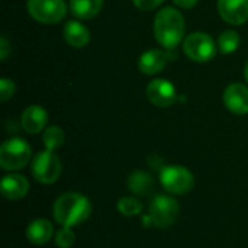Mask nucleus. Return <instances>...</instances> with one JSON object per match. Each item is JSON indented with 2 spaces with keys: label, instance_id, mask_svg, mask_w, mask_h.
I'll return each mask as SVG.
<instances>
[{
  "label": "nucleus",
  "instance_id": "1",
  "mask_svg": "<svg viewBox=\"0 0 248 248\" xmlns=\"http://www.w3.org/2000/svg\"><path fill=\"white\" fill-rule=\"evenodd\" d=\"M54 219L61 227H76L86 222L92 214L90 201L76 192H68L61 195L54 203Z\"/></svg>",
  "mask_w": 248,
  "mask_h": 248
},
{
  "label": "nucleus",
  "instance_id": "2",
  "mask_svg": "<svg viewBox=\"0 0 248 248\" xmlns=\"http://www.w3.org/2000/svg\"><path fill=\"white\" fill-rule=\"evenodd\" d=\"M185 17L174 7L161 9L154 19V35L157 42L167 48H176L185 36Z\"/></svg>",
  "mask_w": 248,
  "mask_h": 248
},
{
  "label": "nucleus",
  "instance_id": "3",
  "mask_svg": "<svg viewBox=\"0 0 248 248\" xmlns=\"http://www.w3.org/2000/svg\"><path fill=\"white\" fill-rule=\"evenodd\" d=\"M32 157L29 144L22 138H10L0 147V166L3 170L15 171L23 169Z\"/></svg>",
  "mask_w": 248,
  "mask_h": 248
},
{
  "label": "nucleus",
  "instance_id": "4",
  "mask_svg": "<svg viewBox=\"0 0 248 248\" xmlns=\"http://www.w3.org/2000/svg\"><path fill=\"white\" fill-rule=\"evenodd\" d=\"M160 183L169 193L187 195L195 186V177L183 166H166L160 171Z\"/></svg>",
  "mask_w": 248,
  "mask_h": 248
},
{
  "label": "nucleus",
  "instance_id": "5",
  "mask_svg": "<svg viewBox=\"0 0 248 248\" xmlns=\"http://www.w3.org/2000/svg\"><path fill=\"white\" fill-rule=\"evenodd\" d=\"M61 161L54 151L45 150L38 153L32 160V176L42 185H52L61 176Z\"/></svg>",
  "mask_w": 248,
  "mask_h": 248
},
{
  "label": "nucleus",
  "instance_id": "6",
  "mask_svg": "<svg viewBox=\"0 0 248 248\" xmlns=\"http://www.w3.org/2000/svg\"><path fill=\"white\" fill-rule=\"evenodd\" d=\"M29 15L39 23L55 25L67 15L65 0H28Z\"/></svg>",
  "mask_w": 248,
  "mask_h": 248
},
{
  "label": "nucleus",
  "instance_id": "7",
  "mask_svg": "<svg viewBox=\"0 0 248 248\" xmlns=\"http://www.w3.org/2000/svg\"><path fill=\"white\" fill-rule=\"evenodd\" d=\"M180 212L179 202L167 195H157L150 203V219L157 228H169Z\"/></svg>",
  "mask_w": 248,
  "mask_h": 248
},
{
  "label": "nucleus",
  "instance_id": "8",
  "mask_svg": "<svg viewBox=\"0 0 248 248\" xmlns=\"http://www.w3.org/2000/svg\"><path fill=\"white\" fill-rule=\"evenodd\" d=\"M183 51L192 61L206 62L217 55V45L208 33L193 32L183 41Z\"/></svg>",
  "mask_w": 248,
  "mask_h": 248
},
{
  "label": "nucleus",
  "instance_id": "9",
  "mask_svg": "<svg viewBox=\"0 0 248 248\" xmlns=\"http://www.w3.org/2000/svg\"><path fill=\"white\" fill-rule=\"evenodd\" d=\"M147 97L158 108H169L176 102L177 92L171 81L166 78H155L147 86Z\"/></svg>",
  "mask_w": 248,
  "mask_h": 248
},
{
  "label": "nucleus",
  "instance_id": "10",
  "mask_svg": "<svg viewBox=\"0 0 248 248\" xmlns=\"http://www.w3.org/2000/svg\"><path fill=\"white\" fill-rule=\"evenodd\" d=\"M224 103L227 109L238 116L248 113V87L241 83L230 84L224 92Z\"/></svg>",
  "mask_w": 248,
  "mask_h": 248
},
{
  "label": "nucleus",
  "instance_id": "11",
  "mask_svg": "<svg viewBox=\"0 0 248 248\" xmlns=\"http://www.w3.org/2000/svg\"><path fill=\"white\" fill-rule=\"evenodd\" d=\"M221 17L231 25H243L248 20V0H218Z\"/></svg>",
  "mask_w": 248,
  "mask_h": 248
},
{
  "label": "nucleus",
  "instance_id": "12",
  "mask_svg": "<svg viewBox=\"0 0 248 248\" xmlns=\"http://www.w3.org/2000/svg\"><path fill=\"white\" fill-rule=\"evenodd\" d=\"M1 195L9 201H19L25 198L29 192V182L25 176L13 173L9 176H4L0 185Z\"/></svg>",
  "mask_w": 248,
  "mask_h": 248
},
{
  "label": "nucleus",
  "instance_id": "13",
  "mask_svg": "<svg viewBox=\"0 0 248 248\" xmlns=\"http://www.w3.org/2000/svg\"><path fill=\"white\" fill-rule=\"evenodd\" d=\"M48 122V113L42 106L38 105H31L28 106L23 113H22V128L28 134H38L45 129Z\"/></svg>",
  "mask_w": 248,
  "mask_h": 248
},
{
  "label": "nucleus",
  "instance_id": "14",
  "mask_svg": "<svg viewBox=\"0 0 248 248\" xmlns=\"http://www.w3.org/2000/svg\"><path fill=\"white\" fill-rule=\"evenodd\" d=\"M167 64V54L161 49H150L145 51L138 60V68L142 74L153 76L163 71Z\"/></svg>",
  "mask_w": 248,
  "mask_h": 248
},
{
  "label": "nucleus",
  "instance_id": "15",
  "mask_svg": "<svg viewBox=\"0 0 248 248\" xmlns=\"http://www.w3.org/2000/svg\"><path fill=\"white\" fill-rule=\"evenodd\" d=\"M54 235V225L44 218L32 221L26 228V238L33 246L46 244Z\"/></svg>",
  "mask_w": 248,
  "mask_h": 248
},
{
  "label": "nucleus",
  "instance_id": "16",
  "mask_svg": "<svg viewBox=\"0 0 248 248\" xmlns=\"http://www.w3.org/2000/svg\"><path fill=\"white\" fill-rule=\"evenodd\" d=\"M64 39L73 48H84L90 42V32L83 23L70 20L64 26Z\"/></svg>",
  "mask_w": 248,
  "mask_h": 248
},
{
  "label": "nucleus",
  "instance_id": "17",
  "mask_svg": "<svg viewBox=\"0 0 248 248\" xmlns=\"http://www.w3.org/2000/svg\"><path fill=\"white\" fill-rule=\"evenodd\" d=\"M102 7L103 0H70L71 13L81 20H89L97 16Z\"/></svg>",
  "mask_w": 248,
  "mask_h": 248
},
{
  "label": "nucleus",
  "instance_id": "18",
  "mask_svg": "<svg viewBox=\"0 0 248 248\" xmlns=\"http://www.w3.org/2000/svg\"><path fill=\"white\" fill-rule=\"evenodd\" d=\"M128 187L137 196H148L154 190V179L147 171L137 170L128 177Z\"/></svg>",
  "mask_w": 248,
  "mask_h": 248
},
{
  "label": "nucleus",
  "instance_id": "19",
  "mask_svg": "<svg viewBox=\"0 0 248 248\" xmlns=\"http://www.w3.org/2000/svg\"><path fill=\"white\" fill-rule=\"evenodd\" d=\"M64 140H65V135L60 126H49L44 131V135H42V142L45 145V150H49V151L60 148L64 144Z\"/></svg>",
  "mask_w": 248,
  "mask_h": 248
},
{
  "label": "nucleus",
  "instance_id": "20",
  "mask_svg": "<svg viewBox=\"0 0 248 248\" xmlns=\"http://www.w3.org/2000/svg\"><path fill=\"white\" fill-rule=\"evenodd\" d=\"M240 35L235 31H225L218 38V48L222 54H232L240 46Z\"/></svg>",
  "mask_w": 248,
  "mask_h": 248
},
{
  "label": "nucleus",
  "instance_id": "21",
  "mask_svg": "<svg viewBox=\"0 0 248 248\" xmlns=\"http://www.w3.org/2000/svg\"><path fill=\"white\" fill-rule=\"evenodd\" d=\"M118 211L124 217L132 218V217H137V215H140L142 212V205H141V202L137 198L125 196V198H121L119 199V202H118Z\"/></svg>",
  "mask_w": 248,
  "mask_h": 248
},
{
  "label": "nucleus",
  "instance_id": "22",
  "mask_svg": "<svg viewBox=\"0 0 248 248\" xmlns=\"http://www.w3.org/2000/svg\"><path fill=\"white\" fill-rule=\"evenodd\" d=\"M55 246L60 248H70L76 241V234L70 227H61L54 235Z\"/></svg>",
  "mask_w": 248,
  "mask_h": 248
},
{
  "label": "nucleus",
  "instance_id": "23",
  "mask_svg": "<svg viewBox=\"0 0 248 248\" xmlns=\"http://www.w3.org/2000/svg\"><path fill=\"white\" fill-rule=\"evenodd\" d=\"M15 92H16L15 83H13L12 80H9V78L3 77V78L0 80V100H1V102H7L9 99L13 97Z\"/></svg>",
  "mask_w": 248,
  "mask_h": 248
},
{
  "label": "nucleus",
  "instance_id": "24",
  "mask_svg": "<svg viewBox=\"0 0 248 248\" xmlns=\"http://www.w3.org/2000/svg\"><path fill=\"white\" fill-rule=\"evenodd\" d=\"M134 4L140 9V10H144V12H148V10H153L155 7H158L164 0H132Z\"/></svg>",
  "mask_w": 248,
  "mask_h": 248
},
{
  "label": "nucleus",
  "instance_id": "25",
  "mask_svg": "<svg viewBox=\"0 0 248 248\" xmlns=\"http://www.w3.org/2000/svg\"><path fill=\"white\" fill-rule=\"evenodd\" d=\"M10 52V48H9V41L6 39V36H1L0 38V60L4 61L7 58Z\"/></svg>",
  "mask_w": 248,
  "mask_h": 248
},
{
  "label": "nucleus",
  "instance_id": "26",
  "mask_svg": "<svg viewBox=\"0 0 248 248\" xmlns=\"http://www.w3.org/2000/svg\"><path fill=\"white\" fill-rule=\"evenodd\" d=\"M176 6L182 7V9H192L198 4L199 0H173Z\"/></svg>",
  "mask_w": 248,
  "mask_h": 248
},
{
  "label": "nucleus",
  "instance_id": "27",
  "mask_svg": "<svg viewBox=\"0 0 248 248\" xmlns=\"http://www.w3.org/2000/svg\"><path fill=\"white\" fill-rule=\"evenodd\" d=\"M244 77H246V80H247L248 83V61L247 64H246V68H244Z\"/></svg>",
  "mask_w": 248,
  "mask_h": 248
}]
</instances>
